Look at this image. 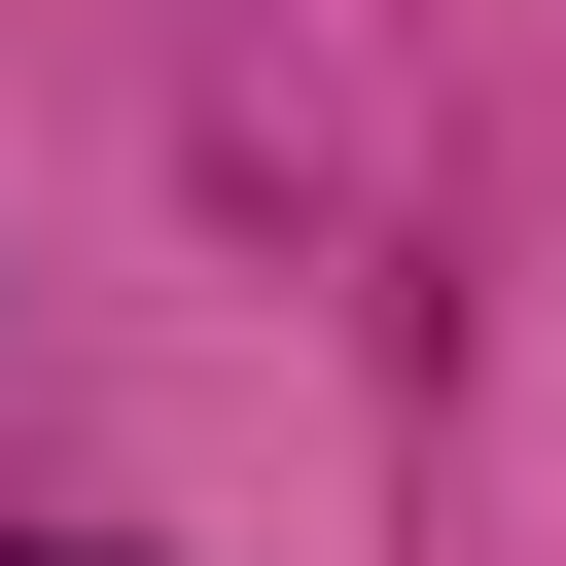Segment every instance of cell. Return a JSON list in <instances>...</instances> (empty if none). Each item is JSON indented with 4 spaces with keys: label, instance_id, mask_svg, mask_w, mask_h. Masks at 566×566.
Listing matches in <instances>:
<instances>
[]
</instances>
